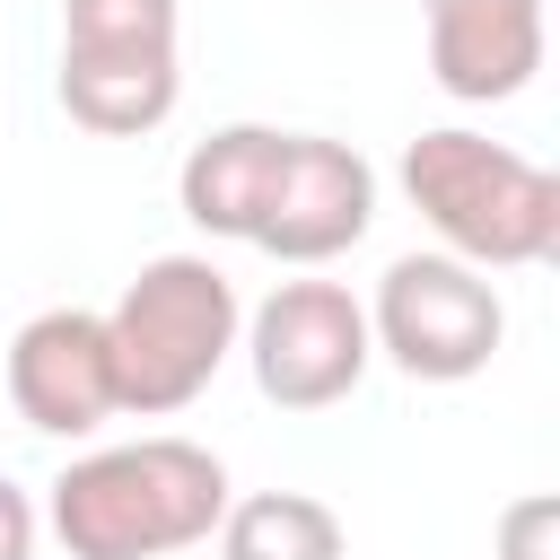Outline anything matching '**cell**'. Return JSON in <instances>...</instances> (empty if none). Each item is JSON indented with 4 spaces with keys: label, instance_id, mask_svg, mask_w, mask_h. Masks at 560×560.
Returning <instances> with one entry per match:
<instances>
[{
    "label": "cell",
    "instance_id": "52a82bcc",
    "mask_svg": "<svg viewBox=\"0 0 560 560\" xmlns=\"http://www.w3.org/2000/svg\"><path fill=\"white\" fill-rule=\"evenodd\" d=\"M368 228H376V166H368L350 140L289 131V149H280V184H271V201H262L254 245H262L271 262L315 271V262L350 254Z\"/></svg>",
    "mask_w": 560,
    "mask_h": 560
},
{
    "label": "cell",
    "instance_id": "30bf717a",
    "mask_svg": "<svg viewBox=\"0 0 560 560\" xmlns=\"http://www.w3.org/2000/svg\"><path fill=\"white\" fill-rule=\"evenodd\" d=\"M280 149H289V131H271V122H228V131L192 140L184 166H175V201H184V219H192L201 236H236V245H254L262 201H271V184H280Z\"/></svg>",
    "mask_w": 560,
    "mask_h": 560
},
{
    "label": "cell",
    "instance_id": "5b68a950",
    "mask_svg": "<svg viewBox=\"0 0 560 560\" xmlns=\"http://www.w3.org/2000/svg\"><path fill=\"white\" fill-rule=\"evenodd\" d=\"M368 341L411 385H464L499 359L508 306H499L490 271H472L455 254H394L368 298Z\"/></svg>",
    "mask_w": 560,
    "mask_h": 560
},
{
    "label": "cell",
    "instance_id": "277c9868",
    "mask_svg": "<svg viewBox=\"0 0 560 560\" xmlns=\"http://www.w3.org/2000/svg\"><path fill=\"white\" fill-rule=\"evenodd\" d=\"M61 114L96 140H140L184 96L175 0H61Z\"/></svg>",
    "mask_w": 560,
    "mask_h": 560
},
{
    "label": "cell",
    "instance_id": "6da1fadb",
    "mask_svg": "<svg viewBox=\"0 0 560 560\" xmlns=\"http://www.w3.org/2000/svg\"><path fill=\"white\" fill-rule=\"evenodd\" d=\"M228 516V464L192 438L88 446L44 481V525L70 560H166Z\"/></svg>",
    "mask_w": 560,
    "mask_h": 560
},
{
    "label": "cell",
    "instance_id": "4fadbf2b",
    "mask_svg": "<svg viewBox=\"0 0 560 560\" xmlns=\"http://www.w3.org/2000/svg\"><path fill=\"white\" fill-rule=\"evenodd\" d=\"M35 542H44V508H35V490H18L0 472V560H35Z\"/></svg>",
    "mask_w": 560,
    "mask_h": 560
},
{
    "label": "cell",
    "instance_id": "7c38bea8",
    "mask_svg": "<svg viewBox=\"0 0 560 560\" xmlns=\"http://www.w3.org/2000/svg\"><path fill=\"white\" fill-rule=\"evenodd\" d=\"M499 560H560V499H551V490L508 499V516H499Z\"/></svg>",
    "mask_w": 560,
    "mask_h": 560
},
{
    "label": "cell",
    "instance_id": "8fae6325",
    "mask_svg": "<svg viewBox=\"0 0 560 560\" xmlns=\"http://www.w3.org/2000/svg\"><path fill=\"white\" fill-rule=\"evenodd\" d=\"M219 560H350V534L315 490H254L228 499Z\"/></svg>",
    "mask_w": 560,
    "mask_h": 560
},
{
    "label": "cell",
    "instance_id": "8992f818",
    "mask_svg": "<svg viewBox=\"0 0 560 560\" xmlns=\"http://www.w3.org/2000/svg\"><path fill=\"white\" fill-rule=\"evenodd\" d=\"M236 350H245L262 402H280V411H332V402H350V394L368 385V368H376L368 306H359L341 280H280V289L245 315Z\"/></svg>",
    "mask_w": 560,
    "mask_h": 560
},
{
    "label": "cell",
    "instance_id": "7a4b0ae2",
    "mask_svg": "<svg viewBox=\"0 0 560 560\" xmlns=\"http://www.w3.org/2000/svg\"><path fill=\"white\" fill-rule=\"evenodd\" d=\"M402 201L429 219L438 254L472 271H534L560 254V175L490 131H420L402 149Z\"/></svg>",
    "mask_w": 560,
    "mask_h": 560
},
{
    "label": "cell",
    "instance_id": "ba28073f",
    "mask_svg": "<svg viewBox=\"0 0 560 560\" xmlns=\"http://www.w3.org/2000/svg\"><path fill=\"white\" fill-rule=\"evenodd\" d=\"M9 402L35 438H96L114 402V350L96 306H44L9 341Z\"/></svg>",
    "mask_w": 560,
    "mask_h": 560
},
{
    "label": "cell",
    "instance_id": "3957f363",
    "mask_svg": "<svg viewBox=\"0 0 560 560\" xmlns=\"http://www.w3.org/2000/svg\"><path fill=\"white\" fill-rule=\"evenodd\" d=\"M245 306L236 280L210 254H158L122 280L105 306V350H114V402L140 420H166L210 394V376L236 359Z\"/></svg>",
    "mask_w": 560,
    "mask_h": 560
},
{
    "label": "cell",
    "instance_id": "9c48e42d",
    "mask_svg": "<svg viewBox=\"0 0 560 560\" xmlns=\"http://www.w3.org/2000/svg\"><path fill=\"white\" fill-rule=\"evenodd\" d=\"M429 79L455 105H508L542 70V0H420Z\"/></svg>",
    "mask_w": 560,
    "mask_h": 560
}]
</instances>
